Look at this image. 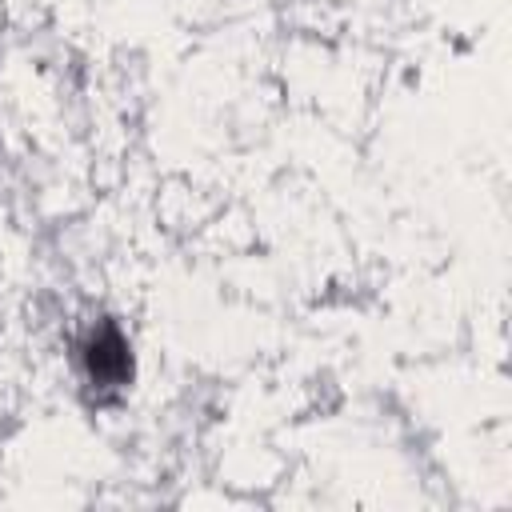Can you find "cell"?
Segmentation results:
<instances>
[{
	"instance_id": "1",
	"label": "cell",
	"mask_w": 512,
	"mask_h": 512,
	"mask_svg": "<svg viewBox=\"0 0 512 512\" xmlns=\"http://www.w3.org/2000/svg\"><path fill=\"white\" fill-rule=\"evenodd\" d=\"M132 368V360H128V348H124V340L108 328L104 332V344L96 340L92 344V352H88V372L92 376H100V380H124V372Z\"/></svg>"
}]
</instances>
